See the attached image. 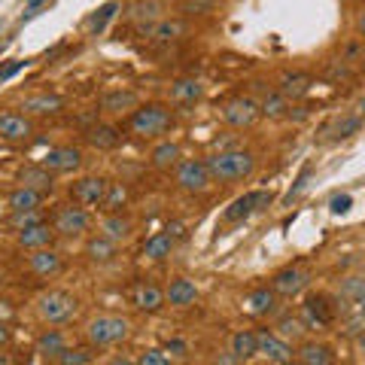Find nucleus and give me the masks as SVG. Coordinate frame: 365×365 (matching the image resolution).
<instances>
[{
	"instance_id": "nucleus-53",
	"label": "nucleus",
	"mask_w": 365,
	"mask_h": 365,
	"mask_svg": "<svg viewBox=\"0 0 365 365\" xmlns=\"http://www.w3.org/2000/svg\"><path fill=\"white\" fill-rule=\"evenodd\" d=\"M283 365H304L302 359H289V362H283Z\"/></svg>"
},
{
	"instance_id": "nucleus-35",
	"label": "nucleus",
	"mask_w": 365,
	"mask_h": 365,
	"mask_svg": "<svg viewBox=\"0 0 365 365\" xmlns=\"http://www.w3.org/2000/svg\"><path fill=\"white\" fill-rule=\"evenodd\" d=\"M153 168H158V170H170V168H177L180 165V146L177 143H170V140H165V143H158L155 150H153Z\"/></svg>"
},
{
	"instance_id": "nucleus-39",
	"label": "nucleus",
	"mask_w": 365,
	"mask_h": 365,
	"mask_svg": "<svg viewBox=\"0 0 365 365\" xmlns=\"http://www.w3.org/2000/svg\"><path fill=\"white\" fill-rule=\"evenodd\" d=\"M91 359H95V347H67L58 356V365H91Z\"/></svg>"
},
{
	"instance_id": "nucleus-7",
	"label": "nucleus",
	"mask_w": 365,
	"mask_h": 365,
	"mask_svg": "<svg viewBox=\"0 0 365 365\" xmlns=\"http://www.w3.org/2000/svg\"><path fill=\"white\" fill-rule=\"evenodd\" d=\"M107 192H110V182L104 177H83L71 186V198L73 204L88 210V207H104Z\"/></svg>"
},
{
	"instance_id": "nucleus-32",
	"label": "nucleus",
	"mask_w": 365,
	"mask_h": 365,
	"mask_svg": "<svg viewBox=\"0 0 365 365\" xmlns=\"http://www.w3.org/2000/svg\"><path fill=\"white\" fill-rule=\"evenodd\" d=\"M40 201H43V192L28 186H19L9 192V210H40Z\"/></svg>"
},
{
	"instance_id": "nucleus-5",
	"label": "nucleus",
	"mask_w": 365,
	"mask_h": 365,
	"mask_svg": "<svg viewBox=\"0 0 365 365\" xmlns=\"http://www.w3.org/2000/svg\"><path fill=\"white\" fill-rule=\"evenodd\" d=\"M88 225H91V216L86 207H79V204H61L52 216V228H55V235H61V237L86 235Z\"/></svg>"
},
{
	"instance_id": "nucleus-16",
	"label": "nucleus",
	"mask_w": 365,
	"mask_h": 365,
	"mask_svg": "<svg viewBox=\"0 0 365 365\" xmlns=\"http://www.w3.org/2000/svg\"><path fill=\"white\" fill-rule=\"evenodd\" d=\"M34 131V125L28 122V116H21V113H0V137L4 140H28Z\"/></svg>"
},
{
	"instance_id": "nucleus-2",
	"label": "nucleus",
	"mask_w": 365,
	"mask_h": 365,
	"mask_svg": "<svg viewBox=\"0 0 365 365\" xmlns=\"http://www.w3.org/2000/svg\"><path fill=\"white\" fill-rule=\"evenodd\" d=\"M128 332H131V323L125 317H116V314H101L86 326V338L95 350L119 344V341L128 338Z\"/></svg>"
},
{
	"instance_id": "nucleus-51",
	"label": "nucleus",
	"mask_w": 365,
	"mask_h": 365,
	"mask_svg": "<svg viewBox=\"0 0 365 365\" xmlns=\"http://www.w3.org/2000/svg\"><path fill=\"white\" fill-rule=\"evenodd\" d=\"M107 365H134V362H131L128 356H113V359H110Z\"/></svg>"
},
{
	"instance_id": "nucleus-33",
	"label": "nucleus",
	"mask_w": 365,
	"mask_h": 365,
	"mask_svg": "<svg viewBox=\"0 0 365 365\" xmlns=\"http://www.w3.org/2000/svg\"><path fill=\"white\" fill-rule=\"evenodd\" d=\"M170 253H174V237H170L168 232H158V235H153L150 241L143 244V256H146V259L162 262V259H168Z\"/></svg>"
},
{
	"instance_id": "nucleus-6",
	"label": "nucleus",
	"mask_w": 365,
	"mask_h": 365,
	"mask_svg": "<svg viewBox=\"0 0 365 365\" xmlns=\"http://www.w3.org/2000/svg\"><path fill=\"white\" fill-rule=\"evenodd\" d=\"M210 168L207 162H201V158H189V162H180L177 165V186L182 192H192V195H201V192L210 189Z\"/></svg>"
},
{
	"instance_id": "nucleus-41",
	"label": "nucleus",
	"mask_w": 365,
	"mask_h": 365,
	"mask_svg": "<svg viewBox=\"0 0 365 365\" xmlns=\"http://www.w3.org/2000/svg\"><path fill=\"white\" fill-rule=\"evenodd\" d=\"M277 335H280V338H287V341H289V338H302V335H304L302 317H289V314H287V317H280V319H277Z\"/></svg>"
},
{
	"instance_id": "nucleus-28",
	"label": "nucleus",
	"mask_w": 365,
	"mask_h": 365,
	"mask_svg": "<svg viewBox=\"0 0 365 365\" xmlns=\"http://www.w3.org/2000/svg\"><path fill=\"white\" fill-rule=\"evenodd\" d=\"M128 19L137 21L140 28L155 25V21H162V4H158V0H137L128 9Z\"/></svg>"
},
{
	"instance_id": "nucleus-26",
	"label": "nucleus",
	"mask_w": 365,
	"mask_h": 365,
	"mask_svg": "<svg viewBox=\"0 0 365 365\" xmlns=\"http://www.w3.org/2000/svg\"><path fill=\"white\" fill-rule=\"evenodd\" d=\"M131 232H134V225H131L128 216H122V213H110V216L101 220V235L110 237V241H116V244L128 241Z\"/></svg>"
},
{
	"instance_id": "nucleus-50",
	"label": "nucleus",
	"mask_w": 365,
	"mask_h": 365,
	"mask_svg": "<svg viewBox=\"0 0 365 365\" xmlns=\"http://www.w3.org/2000/svg\"><path fill=\"white\" fill-rule=\"evenodd\" d=\"M4 344H9V329H6L4 319H0V347H4Z\"/></svg>"
},
{
	"instance_id": "nucleus-13",
	"label": "nucleus",
	"mask_w": 365,
	"mask_h": 365,
	"mask_svg": "<svg viewBox=\"0 0 365 365\" xmlns=\"http://www.w3.org/2000/svg\"><path fill=\"white\" fill-rule=\"evenodd\" d=\"M43 168H49L52 174H71L83 165V153L76 150V146H52L49 153L40 158Z\"/></svg>"
},
{
	"instance_id": "nucleus-20",
	"label": "nucleus",
	"mask_w": 365,
	"mask_h": 365,
	"mask_svg": "<svg viewBox=\"0 0 365 365\" xmlns=\"http://www.w3.org/2000/svg\"><path fill=\"white\" fill-rule=\"evenodd\" d=\"M19 182L21 186H28V189H37V192H52L55 186V174L49 168H43V165H28V168H21V174H19Z\"/></svg>"
},
{
	"instance_id": "nucleus-45",
	"label": "nucleus",
	"mask_w": 365,
	"mask_h": 365,
	"mask_svg": "<svg viewBox=\"0 0 365 365\" xmlns=\"http://www.w3.org/2000/svg\"><path fill=\"white\" fill-rule=\"evenodd\" d=\"M21 67H28V61H9V64H0V83H6V79H13Z\"/></svg>"
},
{
	"instance_id": "nucleus-54",
	"label": "nucleus",
	"mask_w": 365,
	"mask_h": 365,
	"mask_svg": "<svg viewBox=\"0 0 365 365\" xmlns=\"http://www.w3.org/2000/svg\"><path fill=\"white\" fill-rule=\"evenodd\" d=\"M359 110H362V113H365V98H362V101H359Z\"/></svg>"
},
{
	"instance_id": "nucleus-52",
	"label": "nucleus",
	"mask_w": 365,
	"mask_h": 365,
	"mask_svg": "<svg viewBox=\"0 0 365 365\" xmlns=\"http://www.w3.org/2000/svg\"><path fill=\"white\" fill-rule=\"evenodd\" d=\"M356 28H359V34H365V13L359 16V21H356Z\"/></svg>"
},
{
	"instance_id": "nucleus-42",
	"label": "nucleus",
	"mask_w": 365,
	"mask_h": 365,
	"mask_svg": "<svg viewBox=\"0 0 365 365\" xmlns=\"http://www.w3.org/2000/svg\"><path fill=\"white\" fill-rule=\"evenodd\" d=\"M125 198H128V192H125V186H119V182H110V192H107L104 207H107L110 213H119V207L125 204Z\"/></svg>"
},
{
	"instance_id": "nucleus-27",
	"label": "nucleus",
	"mask_w": 365,
	"mask_h": 365,
	"mask_svg": "<svg viewBox=\"0 0 365 365\" xmlns=\"http://www.w3.org/2000/svg\"><path fill=\"white\" fill-rule=\"evenodd\" d=\"M134 107H137V91H131V88H116L101 98V110L104 113H128Z\"/></svg>"
},
{
	"instance_id": "nucleus-38",
	"label": "nucleus",
	"mask_w": 365,
	"mask_h": 365,
	"mask_svg": "<svg viewBox=\"0 0 365 365\" xmlns=\"http://www.w3.org/2000/svg\"><path fill=\"white\" fill-rule=\"evenodd\" d=\"M116 13H119V4H116V0H110V4H104L95 16H91L88 31H91V34H101V31H104V28L110 25V21H113V16H116Z\"/></svg>"
},
{
	"instance_id": "nucleus-47",
	"label": "nucleus",
	"mask_w": 365,
	"mask_h": 365,
	"mask_svg": "<svg viewBox=\"0 0 365 365\" xmlns=\"http://www.w3.org/2000/svg\"><path fill=\"white\" fill-rule=\"evenodd\" d=\"M165 350H168V353H174V356H186L189 344H186V341H180V338H174V341H168V344H165Z\"/></svg>"
},
{
	"instance_id": "nucleus-18",
	"label": "nucleus",
	"mask_w": 365,
	"mask_h": 365,
	"mask_svg": "<svg viewBox=\"0 0 365 365\" xmlns=\"http://www.w3.org/2000/svg\"><path fill=\"white\" fill-rule=\"evenodd\" d=\"M86 140L95 146V150H116V146L122 143V131L116 128V125L98 122V125H91V128L86 131Z\"/></svg>"
},
{
	"instance_id": "nucleus-23",
	"label": "nucleus",
	"mask_w": 365,
	"mask_h": 365,
	"mask_svg": "<svg viewBox=\"0 0 365 365\" xmlns=\"http://www.w3.org/2000/svg\"><path fill=\"white\" fill-rule=\"evenodd\" d=\"M165 299H168V295L158 289L155 283H146V280L137 283V289H134V304L140 307V311H146V314H155L158 307L165 304Z\"/></svg>"
},
{
	"instance_id": "nucleus-24",
	"label": "nucleus",
	"mask_w": 365,
	"mask_h": 365,
	"mask_svg": "<svg viewBox=\"0 0 365 365\" xmlns=\"http://www.w3.org/2000/svg\"><path fill=\"white\" fill-rule=\"evenodd\" d=\"M165 295H168V302L174 307H189V304L198 302V287L192 280H186V277H177V280H170V287H168Z\"/></svg>"
},
{
	"instance_id": "nucleus-31",
	"label": "nucleus",
	"mask_w": 365,
	"mask_h": 365,
	"mask_svg": "<svg viewBox=\"0 0 365 365\" xmlns=\"http://www.w3.org/2000/svg\"><path fill=\"white\" fill-rule=\"evenodd\" d=\"M182 34H186V25H182L180 19H162L150 28V37L155 43H174V40L182 37Z\"/></svg>"
},
{
	"instance_id": "nucleus-30",
	"label": "nucleus",
	"mask_w": 365,
	"mask_h": 365,
	"mask_svg": "<svg viewBox=\"0 0 365 365\" xmlns=\"http://www.w3.org/2000/svg\"><path fill=\"white\" fill-rule=\"evenodd\" d=\"M204 95V86L198 83V79H177L174 86H170V101L174 104H195V101H201Z\"/></svg>"
},
{
	"instance_id": "nucleus-21",
	"label": "nucleus",
	"mask_w": 365,
	"mask_h": 365,
	"mask_svg": "<svg viewBox=\"0 0 365 365\" xmlns=\"http://www.w3.org/2000/svg\"><path fill=\"white\" fill-rule=\"evenodd\" d=\"M21 110H25V113H37V116H55V113L64 110V101L58 95L43 91V95H31V98L21 101Z\"/></svg>"
},
{
	"instance_id": "nucleus-4",
	"label": "nucleus",
	"mask_w": 365,
	"mask_h": 365,
	"mask_svg": "<svg viewBox=\"0 0 365 365\" xmlns=\"http://www.w3.org/2000/svg\"><path fill=\"white\" fill-rule=\"evenodd\" d=\"M170 122H174V116H170V110L162 107V104H143V107H137L131 113V131L137 137H158V134H165L170 128Z\"/></svg>"
},
{
	"instance_id": "nucleus-29",
	"label": "nucleus",
	"mask_w": 365,
	"mask_h": 365,
	"mask_svg": "<svg viewBox=\"0 0 365 365\" xmlns=\"http://www.w3.org/2000/svg\"><path fill=\"white\" fill-rule=\"evenodd\" d=\"M299 359L304 365H332L335 362V353L329 344H319V341H307V344H302L299 350Z\"/></svg>"
},
{
	"instance_id": "nucleus-43",
	"label": "nucleus",
	"mask_w": 365,
	"mask_h": 365,
	"mask_svg": "<svg viewBox=\"0 0 365 365\" xmlns=\"http://www.w3.org/2000/svg\"><path fill=\"white\" fill-rule=\"evenodd\" d=\"M140 365H170V353L162 347H150V350H143Z\"/></svg>"
},
{
	"instance_id": "nucleus-3",
	"label": "nucleus",
	"mask_w": 365,
	"mask_h": 365,
	"mask_svg": "<svg viewBox=\"0 0 365 365\" xmlns=\"http://www.w3.org/2000/svg\"><path fill=\"white\" fill-rule=\"evenodd\" d=\"M37 314H40L43 323L64 326V323H71L73 314H76V299L64 289H49L37 299Z\"/></svg>"
},
{
	"instance_id": "nucleus-49",
	"label": "nucleus",
	"mask_w": 365,
	"mask_h": 365,
	"mask_svg": "<svg viewBox=\"0 0 365 365\" xmlns=\"http://www.w3.org/2000/svg\"><path fill=\"white\" fill-rule=\"evenodd\" d=\"M40 4H46V0H25V9H28L25 19H31V16H34V9H37Z\"/></svg>"
},
{
	"instance_id": "nucleus-8",
	"label": "nucleus",
	"mask_w": 365,
	"mask_h": 365,
	"mask_svg": "<svg viewBox=\"0 0 365 365\" xmlns=\"http://www.w3.org/2000/svg\"><path fill=\"white\" fill-rule=\"evenodd\" d=\"M299 317H302L304 329H326L335 323V304L329 302V295H323V292L307 295Z\"/></svg>"
},
{
	"instance_id": "nucleus-55",
	"label": "nucleus",
	"mask_w": 365,
	"mask_h": 365,
	"mask_svg": "<svg viewBox=\"0 0 365 365\" xmlns=\"http://www.w3.org/2000/svg\"><path fill=\"white\" fill-rule=\"evenodd\" d=\"M359 347H362V350H365V335H362V338H359Z\"/></svg>"
},
{
	"instance_id": "nucleus-44",
	"label": "nucleus",
	"mask_w": 365,
	"mask_h": 365,
	"mask_svg": "<svg viewBox=\"0 0 365 365\" xmlns=\"http://www.w3.org/2000/svg\"><path fill=\"white\" fill-rule=\"evenodd\" d=\"M344 64H362L365 61V46L359 43H347L344 46V58H341Z\"/></svg>"
},
{
	"instance_id": "nucleus-10",
	"label": "nucleus",
	"mask_w": 365,
	"mask_h": 365,
	"mask_svg": "<svg viewBox=\"0 0 365 365\" xmlns=\"http://www.w3.org/2000/svg\"><path fill=\"white\" fill-rule=\"evenodd\" d=\"M268 204H271V192H265V189L247 192V195L235 198V201L225 207V213H222V222H244L247 216H253L256 210L268 207Z\"/></svg>"
},
{
	"instance_id": "nucleus-22",
	"label": "nucleus",
	"mask_w": 365,
	"mask_h": 365,
	"mask_svg": "<svg viewBox=\"0 0 365 365\" xmlns=\"http://www.w3.org/2000/svg\"><path fill=\"white\" fill-rule=\"evenodd\" d=\"M55 237V228L49 222H40V225H31V228H21L19 232V244L25 250H46Z\"/></svg>"
},
{
	"instance_id": "nucleus-37",
	"label": "nucleus",
	"mask_w": 365,
	"mask_h": 365,
	"mask_svg": "<svg viewBox=\"0 0 365 365\" xmlns=\"http://www.w3.org/2000/svg\"><path fill=\"white\" fill-rule=\"evenodd\" d=\"M362 128V116L359 113H353V116H341L335 125H332V140H347Z\"/></svg>"
},
{
	"instance_id": "nucleus-9",
	"label": "nucleus",
	"mask_w": 365,
	"mask_h": 365,
	"mask_svg": "<svg viewBox=\"0 0 365 365\" xmlns=\"http://www.w3.org/2000/svg\"><path fill=\"white\" fill-rule=\"evenodd\" d=\"M307 287H311V274H307L304 268H299V265H287L271 277V289L277 295H283V299L302 295Z\"/></svg>"
},
{
	"instance_id": "nucleus-25",
	"label": "nucleus",
	"mask_w": 365,
	"mask_h": 365,
	"mask_svg": "<svg viewBox=\"0 0 365 365\" xmlns=\"http://www.w3.org/2000/svg\"><path fill=\"white\" fill-rule=\"evenodd\" d=\"M34 347H37V353L46 359H58L67 350V338H64V332H58V329H46V332L37 335V344Z\"/></svg>"
},
{
	"instance_id": "nucleus-19",
	"label": "nucleus",
	"mask_w": 365,
	"mask_h": 365,
	"mask_svg": "<svg viewBox=\"0 0 365 365\" xmlns=\"http://www.w3.org/2000/svg\"><path fill=\"white\" fill-rule=\"evenodd\" d=\"M228 353H232V359L244 362V359H253L259 353V338L256 332H250V329H241V332H235L228 338Z\"/></svg>"
},
{
	"instance_id": "nucleus-48",
	"label": "nucleus",
	"mask_w": 365,
	"mask_h": 365,
	"mask_svg": "<svg viewBox=\"0 0 365 365\" xmlns=\"http://www.w3.org/2000/svg\"><path fill=\"white\" fill-rule=\"evenodd\" d=\"M307 177H311V168H304V170H302V177L295 180V186H292V192H289V201H292V198L299 195V192H302V189L307 186Z\"/></svg>"
},
{
	"instance_id": "nucleus-36",
	"label": "nucleus",
	"mask_w": 365,
	"mask_h": 365,
	"mask_svg": "<svg viewBox=\"0 0 365 365\" xmlns=\"http://www.w3.org/2000/svg\"><path fill=\"white\" fill-rule=\"evenodd\" d=\"M287 101L289 98H283L280 91H265L262 101H259V113L262 116H268V119H280V116H287V110H289Z\"/></svg>"
},
{
	"instance_id": "nucleus-34",
	"label": "nucleus",
	"mask_w": 365,
	"mask_h": 365,
	"mask_svg": "<svg viewBox=\"0 0 365 365\" xmlns=\"http://www.w3.org/2000/svg\"><path fill=\"white\" fill-rule=\"evenodd\" d=\"M86 256L91 259V262H113L116 259V241H110V237H104V235H98V237H91L88 241V247H86Z\"/></svg>"
},
{
	"instance_id": "nucleus-56",
	"label": "nucleus",
	"mask_w": 365,
	"mask_h": 365,
	"mask_svg": "<svg viewBox=\"0 0 365 365\" xmlns=\"http://www.w3.org/2000/svg\"><path fill=\"white\" fill-rule=\"evenodd\" d=\"M268 365H271V362H268Z\"/></svg>"
},
{
	"instance_id": "nucleus-15",
	"label": "nucleus",
	"mask_w": 365,
	"mask_h": 365,
	"mask_svg": "<svg viewBox=\"0 0 365 365\" xmlns=\"http://www.w3.org/2000/svg\"><path fill=\"white\" fill-rule=\"evenodd\" d=\"M277 307V292L271 287H256L244 295V311L250 317H268Z\"/></svg>"
},
{
	"instance_id": "nucleus-11",
	"label": "nucleus",
	"mask_w": 365,
	"mask_h": 365,
	"mask_svg": "<svg viewBox=\"0 0 365 365\" xmlns=\"http://www.w3.org/2000/svg\"><path fill=\"white\" fill-rule=\"evenodd\" d=\"M262 116L259 113V104L253 98H232V101H225V107H222V119L232 125V128H250L256 119Z\"/></svg>"
},
{
	"instance_id": "nucleus-14",
	"label": "nucleus",
	"mask_w": 365,
	"mask_h": 365,
	"mask_svg": "<svg viewBox=\"0 0 365 365\" xmlns=\"http://www.w3.org/2000/svg\"><path fill=\"white\" fill-rule=\"evenodd\" d=\"M28 268L37 274V277H43V280H49V277H55L61 268H64V262H61V256L55 253L52 247H46V250H31V256H28Z\"/></svg>"
},
{
	"instance_id": "nucleus-17",
	"label": "nucleus",
	"mask_w": 365,
	"mask_h": 365,
	"mask_svg": "<svg viewBox=\"0 0 365 365\" xmlns=\"http://www.w3.org/2000/svg\"><path fill=\"white\" fill-rule=\"evenodd\" d=\"M311 86H314V76L311 73H302V71H287L280 76V95L283 98H292V101H299V98H304L307 91H311Z\"/></svg>"
},
{
	"instance_id": "nucleus-46",
	"label": "nucleus",
	"mask_w": 365,
	"mask_h": 365,
	"mask_svg": "<svg viewBox=\"0 0 365 365\" xmlns=\"http://www.w3.org/2000/svg\"><path fill=\"white\" fill-rule=\"evenodd\" d=\"M350 204H353L350 195H335L332 201H329V207H332V213H347V210H350Z\"/></svg>"
},
{
	"instance_id": "nucleus-12",
	"label": "nucleus",
	"mask_w": 365,
	"mask_h": 365,
	"mask_svg": "<svg viewBox=\"0 0 365 365\" xmlns=\"http://www.w3.org/2000/svg\"><path fill=\"white\" fill-rule=\"evenodd\" d=\"M259 338V356H265L271 365H283L292 359V344L287 338H280L277 332H268V329H262V332H256Z\"/></svg>"
},
{
	"instance_id": "nucleus-40",
	"label": "nucleus",
	"mask_w": 365,
	"mask_h": 365,
	"mask_svg": "<svg viewBox=\"0 0 365 365\" xmlns=\"http://www.w3.org/2000/svg\"><path fill=\"white\" fill-rule=\"evenodd\" d=\"M46 222L40 210H13L9 213V225L16 228V232H21V228H31V225H40Z\"/></svg>"
},
{
	"instance_id": "nucleus-1",
	"label": "nucleus",
	"mask_w": 365,
	"mask_h": 365,
	"mask_svg": "<svg viewBox=\"0 0 365 365\" xmlns=\"http://www.w3.org/2000/svg\"><path fill=\"white\" fill-rule=\"evenodd\" d=\"M207 168L213 182H237L256 170V155L247 150H222L207 158Z\"/></svg>"
}]
</instances>
